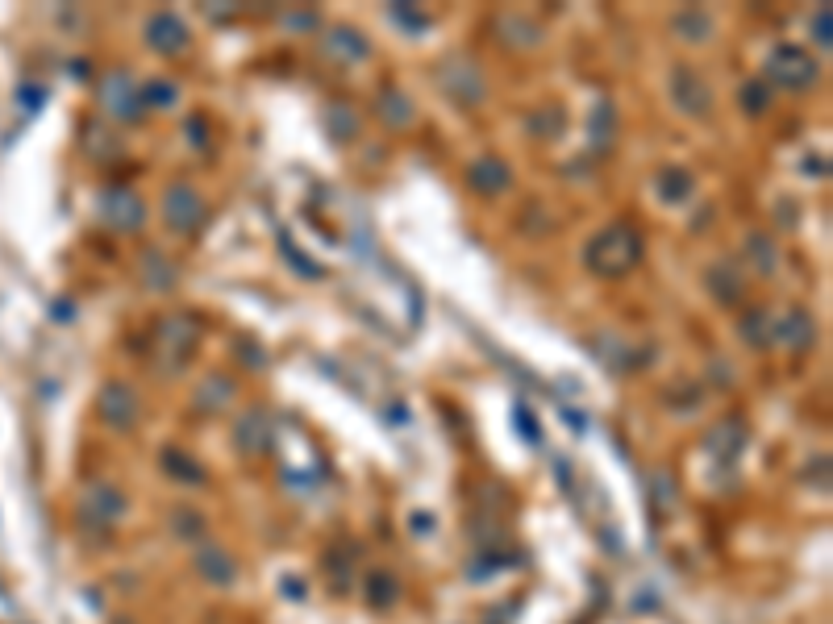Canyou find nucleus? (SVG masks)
Segmentation results:
<instances>
[{"mask_svg":"<svg viewBox=\"0 0 833 624\" xmlns=\"http://www.w3.org/2000/svg\"><path fill=\"white\" fill-rule=\"evenodd\" d=\"M146 100H159V109H167V104L175 100V88H167V84H150V88H146Z\"/></svg>","mask_w":833,"mask_h":624,"instance_id":"nucleus-20","label":"nucleus"},{"mask_svg":"<svg viewBox=\"0 0 833 624\" xmlns=\"http://www.w3.org/2000/svg\"><path fill=\"white\" fill-rule=\"evenodd\" d=\"M196 566L205 570V579H213V583H221V587H225V583H234V562L225 558L221 550H213V545H209L205 554H200V562H196Z\"/></svg>","mask_w":833,"mask_h":624,"instance_id":"nucleus-12","label":"nucleus"},{"mask_svg":"<svg viewBox=\"0 0 833 624\" xmlns=\"http://www.w3.org/2000/svg\"><path fill=\"white\" fill-rule=\"evenodd\" d=\"M163 213H167V225H171V229H184V233H188V229L200 225V217H205V204H200V196H196L192 188L175 184V188L167 192Z\"/></svg>","mask_w":833,"mask_h":624,"instance_id":"nucleus-4","label":"nucleus"},{"mask_svg":"<svg viewBox=\"0 0 833 624\" xmlns=\"http://www.w3.org/2000/svg\"><path fill=\"white\" fill-rule=\"evenodd\" d=\"M171 525H175V533H184V529H196V533H205V520H200L192 508L175 512V516H171Z\"/></svg>","mask_w":833,"mask_h":624,"instance_id":"nucleus-19","label":"nucleus"},{"mask_svg":"<svg viewBox=\"0 0 833 624\" xmlns=\"http://www.w3.org/2000/svg\"><path fill=\"white\" fill-rule=\"evenodd\" d=\"M671 88H675V100H679V109H684V113H692V117H704V113H709L713 92H709V84H704L692 67H675Z\"/></svg>","mask_w":833,"mask_h":624,"instance_id":"nucleus-3","label":"nucleus"},{"mask_svg":"<svg viewBox=\"0 0 833 624\" xmlns=\"http://www.w3.org/2000/svg\"><path fill=\"white\" fill-rule=\"evenodd\" d=\"M113 221H117L121 229H130V225H138V221H142V204H138L134 196H125V192H117V208H113Z\"/></svg>","mask_w":833,"mask_h":624,"instance_id":"nucleus-15","label":"nucleus"},{"mask_svg":"<svg viewBox=\"0 0 833 624\" xmlns=\"http://www.w3.org/2000/svg\"><path fill=\"white\" fill-rule=\"evenodd\" d=\"M767 75L784 88H809L817 80V59L800 46H775L767 59Z\"/></svg>","mask_w":833,"mask_h":624,"instance_id":"nucleus-2","label":"nucleus"},{"mask_svg":"<svg viewBox=\"0 0 833 624\" xmlns=\"http://www.w3.org/2000/svg\"><path fill=\"white\" fill-rule=\"evenodd\" d=\"M388 109V117L396 121V125H405L409 117H413V109H405V96L400 92H388V96H380V113Z\"/></svg>","mask_w":833,"mask_h":624,"instance_id":"nucleus-17","label":"nucleus"},{"mask_svg":"<svg viewBox=\"0 0 833 624\" xmlns=\"http://www.w3.org/2000/svg\"><path fill=\"white\" fill-rule=\"evenodd\" d=\"M813 30L821 34V38H817L821 46H829V42H833V38H829V9H821V13H817V21H813Z\"/></svg>","mask_w":833,"mask_h":624,"instance_id":"nucleus-21","label":"nucleus"},{"mask_svg":"<svg viewBox=\"0 0 833 624\" xmlns=\"http://www.w3.org/2000/svg\"><path fill=\"white\" fill-rule=\"evenodd\" d=\"M771 337H779V342H788L792 350H809V346H813V337H817V329H813V321L804 317L800 308H792L788 317L775 325V333H771Z\"/></svg>","mask_w":833,"mask_h":624,"instance_id":"nucleus-8","label":"nucleus"},{"mask_svg":"<svg viewBox=\"0 0 833 624\" xmlns=\"http://www.w3.org/2000/svg\"><path fill=\"white\" fill-rule=\"evenodd\" d=\"M367 591H371V604H375V608H388L396 595H400V583H396L392 570H371Z\"/></svg>","mask_w":833,"mask_h":624,"instance_id":"nucleus-11","label":"nucleus"},{"mask_svg":"<svg viewBox=\"0 0 833 624\" xmlns=\"http://www.w3.org/2000/svg\"><path fill=\"white\" fill-rule=\"evenodd\" d=\"M675 25H679V34H684V30H692V38H688V42H704V38H709V30H713V25H709V17H700V13H684V17H679Z\"/></svg>","mask_w":833,"mask_h":624,"instance_id":"nucleus-16","label":"nucleus"},{"mask_svg":"<svg viewBox=\"0 0 833 624\" xmlns=\"http://www.w3.org/2000/svg\"><path fill=\"white\" fill-rule=\"evenodd\" d=\"M163 466H167V475L171 479H184V483H205V471L192 462V458H184L180 450H167L163 454Z\"/></svg>","mask_w":833,"mask_h":624,"instance_id":"nucleus-14","label":"nucleus"},{"mask_svg":"<svg viewBox=\"0 0 833 624\" xmlns=\"http://www.w3.org/2000/svg\"><path fill=\"white\" fill-rule=\"evenodd\" d=\"M742 109H746V113H763V109H767V92H763V84H746V88H742Z\"/></svg>","mask_w":833,"mask_h":624,"instance_id":"nucleus-18","label":"nucleus"},{"mask_svg":"<svg viewBox=\"0 0 833 624\" xmlns=\"http://www.w3.org/2000/svg\"><path fill=\"white\" fill-rule=\"evenodd\" d=\"M146 42L155 50H163V55H180V50L188 46V25L175 13H159L146 25Z\"/></svg>","mask_w":833,"mask_h":624,"instance_id":"nucleus-6","label":"nucleus"},{"mask_svg":"<svg viewBox=\"0 0 833 624\" xmlns=\"http://www.w3.org/2000/svg\"><path fill=\"white\" fill-rule=\"evenodd\" d=\"M642 258V238L629 225H609L588 246V267L596 275H625Z\"/></svg>","mask_w":833,"mask_h":624,"instance_id":"nucleus-1","label":"nucleus"},{"mask_svg":"<svg viewBox=\"0 0 833 624\" xmlns=\"http://www.w3.org/2000/svg\"><path fill=\"white\" fill-rule=\"evenodd\" d=\"M471 184L479 188V192H500V188H509V167L504 163H475L471 167Z\"/></svg>","mask_w":833,"mask_h":624,"instance_id":"nucleus-10","label":"nucleus"},{"mask_svg":"<svg viewBox=\"0 0 833 624\" xmlns=\"http://www.w3.org/2000/svg\"><path fill=\"white\" fill-rule=\"evenodd\" d=\"M238 441H242V450L263 454V450L271 446V421H267V412H250V416H242Z\"/></svg>","mask_w":833,"mask_h":624,"instance_id":"nucleus-9","label":"nucleus"},{"mask_svg":"<svg viewBox=\"0 0 833 624\" xmlns=\"http://www.w3.org/2000/svg\"><path fill=\"white\" fill-rule=\"evenodd\" d=\"M100 416L117 429H130L138 421V396L125 383H109L105 392H100Z\"/></svg>","mask_w":833,"mask_h":624,"instance_id":"nucleus-5","label":"nucleus"},{"mask_svg":"<svg viewBox=\"0 0 833 624\" xmlns=\"http://www.w3.org/2000/svg\"><path fill=\"white\" fill-rule=\"evenodd\" d=\"M121 512V496L113 487H88L84 491V504H80V516L84 520H92V525H109V520Z\"/></svg>","mask_w":833,"mask_h":624,"instance_id":"nucleus-7","label":"nucleus"},{"mask_svg":"<svg viewBox=\"0 0 833 624\" xmlns=\"http://www.w3.org/2000/svg\"><path fill=\"white\" fill-rule=\"evenodd\" d=\"M692 192V175H684L679 167H667L663 175H659V196L667 200V204H679Z\"/></svg>","mask_w":833,"mask_h":624,"instance_id":"nucleus-13","label":"nucleus"}]
</instances>
